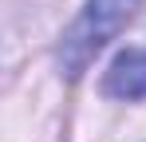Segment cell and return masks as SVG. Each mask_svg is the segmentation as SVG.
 I'll return each mask as SVG.
<instances>
[{"mask_svg": "<svg viewBox=\"0 0 146 142\" xmlns=\"http://www.w3.org/2000/svg\"><path fill=\"white\" fill-rule=\"evenodd\" d=\"M138 4L142 0H87V12L75 20V28L63 36V47H59V59H63L67 75H79L103 51V44L119 36V28L134 16Z\"/></svg>", "mask_w": 146, "mask_h": 142, "instance_id": "obj_1", "label": "cell"}, {"mask_svg": "<svg viewBox=\"0 0 146 142\" xmlns=\"http://www.w3.org/2000/svg\"><path fill=\"white\" fill-rule=\"evenodd\" d=\"M103 91L115 99H146V51L126 47L122 55H115V63L103 79Z\"/></svg>", "mask_w": 146, "mask_h": 142, "instance_id": "obj_2", "label": "cell"}]
</instances>
